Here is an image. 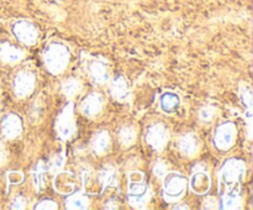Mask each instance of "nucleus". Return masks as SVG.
I'll list each match as a JSON object with an SVG mask.
<instances>
[{
	"mask_svg": "<svg viewBox=\"0 0 253 210\" xmlns=\"http://www.w3.org/2000/svg\"><path fill=\"white\" fill-rule=\"evenodd\" d=\"M103 95L96 93V91H93V93L88 94V95L83 99V101H82L81 104V111L83 113L84 116L93 118V116H96L101 110H103Z\"/></svg>",
	"mask_w": 253,
	"mask_h": 210,
	"instance_id": "11",
	"label": "nucleus"
},
{
	"mask_svg": "<svg viewBox=\"0 0 253 210\" xmlns=\"http://www.w3.org/2000/svg\"><path fill=\"white\" fill-rule=\"evenodd\" d=\"M111 145L110 135H109L108 131L103 130L99 131L94 135L93 140H91V150L94 153H96L98 156L105 155L109 151Z\"/></svg>",
	"mask_w": 253,
	"mask_h": 210,
	"instance_id": "17",
	"label": "nucleus"
},
{
	"mask_svg": "<svg viewBox=\"0 0 253 210\" xmlns=\"http://www.w3.org/2000/svg\"><path fill=\"white\" fill-rule=\"evenodd\" d=\"M169 138V131L163 123H155L146 130L145 140L153 150L162 151Z\"/></svg>",
	"mask_w": 253,
	"mask_h": 210,
	"instance_id": "7",
	"label": "nucleus"
},
{
	"mask_svg": "<svg viewBox=\"0 0 253 210\" xmlns=\"http://www.w3.org/2000/svg\"><path fill=\"white\" fill-rule=\"evenodd\" d=\"M12 34L21 43L31 46L39 40V30L32 22L27 20H19L12 26Z\"/></svg>",
	"mask_w": 253,
	"mask_h": 210,
	"instance_id": "10",
	"label": "nucleus"
},
{
	"mask_svg": "<svg viewBox=\"0 0 253 210\" xmlns=\"http://www.w3.org/2000/svg\"><path fill=\"white\" fill-rule=\"evenodd\" d=\"M221 208L224 209H239L241 208L240 190H225L221 195Z\"/></svg>",
	"mask_w": 253,
	"mask_h": 210,
	"instance_id": "20",
	"label": "nucleus"
},
{
	"mask_svg": "<svg viewBox=\"0 0 253 210\" xmlns=\"http://www.w3.org/2000/svg\"><path fill=\"white\" fill-rule=\"evenodd\" d=\"M69 59H71V53L68 47L62 42H52L43 51V62L46 68L52 74H59L66 71L69 64Z\"/></svg>",
	"mask_w": 253,
	"mask_h": 210,
	"instance_id": "1",
	"label": "nucleus"
},
{
	"mask_svg": "<svg viewBox=\"0 0 253 210\" xmlns=\"http://www.w3.org/2000/svg\"><path fill=\"white\" fill-rule=\"evenodd\" d=\"M56 130L59 138L67 141L73 136L76 131V121H74V105L73 103H68L56 120Z\"/></svg>",
	"mask_w": 253,
	"mask_h": 210,
	"instance_id": "5",
	"label": "nucleus"
},
{
	"mask_svg": "<svg viewBox=\"0 0 253 210\" xmlns=\"http://www.w3.org/2000/svg\"><path fill=\"white\" fill-rule=\"evenodd\" d=\"M82 82L78 78H68L62 83V91L67 96H74L81 93Z\"/></svg>",
	"mask_w": 253,
	"mask_h": 210,
	"instance_id": "24",
	"label": "nucleus"
},
{
	"mask_svg": "<svg viewBox=\"0 0 253 210\" xmlns=\"http://www.w3.org/2000/svg\"><path fill=\"white\" fill-rule=\"evenodd\" d=\"M150 198V190L141 172L128 174V202L135 208H143Z\"/></svg>",
	"mask_w": 253,
	"mask_h": 210,
	"instance_id": "2",
	"label": "nucleus"
},
{
	"mask_svg": "<svg viewBox=\"0 0 253 210\" xmlns=\"http://www.w3.org/2000/svg\"><path fill=\"white\" fill-rule=\"evenodd\" d=\"M98 179L104 188L118 185V172L111 166H106L99 172Z\"/></svg>",
	"mask_w": 253,
	"mask_h": 210,
	"instance_id": "19",
	"label": "nucleus"
},
{
	"mask_svg": "<svg viewBox=\"0 0 253 210\" xmlns=\"http://www.w3.org/2000/svg\"><path fill=\"white\" fill-rule=\"evenodd\" d=\"M236 126L231 121L220 124L214 132V143L220 151H226L232 147L236 140Z\"/></svg>",
	"mask_w": 253,
	"mask_h": 210,
	"instance_id": "6",
	"label": "nucleus"
},
{
	"mask_svg": "<svg viewBox=\"0 0 253 210\" xmlns=\"http://www.w3.org/2000/svg\"><path fill=\"white\" fill-rule=\"evenodd\" d=\"M110 93L118 101H127L131 95V89L125 77L116 76L110 84Z\"/></svg>",
	"mask_w": 253,
	"mask_h": 210,
	"instance_id": "14",
	"label": "nucleus"
},
{
	"mask_svg": "<svg viewBox=\"0 0 253 210\" xmlns=\"http://www.w3.org/2000/svg\"><path fill=\"white\" fill-rule=\"evenodd\" d=\"M54 188L61 194H71L74 190V175L72 173H58L54 179Z\"/></svg>",
	"mask_w": 253,
	"mask_h": 210,
	"instance_id": "18",
	"label": "nucleus"
},
{
	"mask_svg": "<svg viewBox=\"0 0 253 210\" xmlns=\"http://www.w3.org/2000/svg\"><path fill=\"white\" fill-rule=\"evenodd\" d=\"M85 69L91 81L96 84H104L110 78V72L105 59L101 57H91L85 62Z\"/></svg>",
	"mask_w": 253,
	"mask_h": 210,
	"instance_id": "8",
	"label": "nucleus"
},
{
	"mask_svg": "<svg viewBox=\"0 0 253 210\" xmlns=\"http://www.w3.org/2000/svg\"><path fill=\"white\" fill-rule=\"evenodd\" d=\"M90 173H91L90 168H88V167H85L83 170H82V177H83V183H84V185H85L86 183H88L89 178L91 177Z\"/></svg>",
	"mask_w": 253,
	"mask_h": 210,
	"instance_id": "35",
	"label": "nucleus"
},
{
	"mask_svg": "<svg viewBox=\"0 0 253 210\" xmlns=\"http://www.w3.org/2000/svg\"><path fill=\"white\" fill-rule=\"evenodd\" d=\"M9 179L11 183H20L22 179H24V175H22V173L12 172V173H10Z\"/></svg>",
	"mask_w": 253,
	"mask_h": 210,
	"instance_id": "34",
	"label": "nucleus"
},
{
	"mask_svg": "<svg viewBox=\"0 0 253 210\" xmlns=\"http://www.w3.org/2000/svg\"><path fill=\"white\" fill-rule=\"evenodd\" d=\"M25 51L20 47L14 46L9 42H2L0 43V61L4 63L14 64L24 59Z\"/></svg>",
	"mask_w": 253,
	"mask_h": 210,
	"instance_id": "15",
	"label": "nucleus"
},
{
	"mask_svg": "<svg viewBox=\"0 0 253 210\" xmlns=\"http://www.w3.org/2000/svg\"><path fill=\"white\" fill-rule=\"evenodd\" d=\"M179 96L174 93H165L161 96V109L167 114H173L179 108Z\"/></svg>",
	"mask_w": 253,
	"mask_h": 210,
	"instance_id": "21",
	"label": "nucleus"
},
{
	"mask_svg": "<svg viewBox=\"0 0 253 210\" xmlns=\"http://www.w3.org/2000/svg\"><path fill=\"white\" fill-rule=\"evenodd\" d=\"M245 163L240 160H229L220 170V180L225 190H240V182L245 174Z\"/></svg>",
	"mask_w": 253,
	"mask_h": 210,
	"instance_id": "3",
	"label": "nucleus"
},
{
	"mask_svg": "<svg viewBox=\"0 0 253 210\" xmlns=\"http://www.w3.org/2000/svg\"><path fill=\"white\" fill-rule=\"evenodd\" d=\"M26 204H27V199L25 197H22V195H17V197H15L14 199H12L11 202V209H25L26 208Z\"/></svg>",
	"mask_w": 253,
	"mask_h": 210,
	"instance_id": "30",
	"label": "nucleus"
},
{
	"mask_svg": "<svg viewBox=\"0 0 253 210\" xmlns=\"http://www.w3.org/2000/svg\"><path fill=\"white\" fill-rule=\"evenodd\" d=\"M6 161H7V151H6V148H5L2 141L0 140V167L5 165V163H6Z\"/></svg>",
	"mask_w": 253,
	"mask_h": 210,
	"instance_id": "32",
	"label": "nucleus"
},
{
	"mask_svg": "<svg viewBox=\"0 0 253 210\" xmlns=\"http://www.w3.org/2000/svg\"><path fill=\"white\" fill-rule=\"evenodd\" d=\"M203 207L204 208H207V209H216V208H219L217 207V202H216V199H214V198H208V199H205V202L203 203Z\"/></svg>",
	"mask_w": 253,
	"mask_h": 210,
	"instance_id": "33",
	"label": "nucleus"
},
{
	"mask_svg": "<svg viewBox=\"0 0 253 210\" xmlns=\"http://www.w3.org/2000/svg\"><path fill=\"white\" fill-rule=\"evenodd\" d=\"M200 119L205 123H209L212 118H214V109L210 108V106H205V108H202L199 113Z\"/></svg>",
	"mask_w": 253,
	"mask_h": 210,
	"instance_id": "31",
	"label": "nucleus"
},
{
	"mask_svg": "<svg viewBox=\"0 0 253 210\" xmlns=\"http://www.w3.org/2000/svg\"><path fill=\"white\" fill-rule=\"evenodd\" d=\"M241 99L246 108L251 111L252 106V90L249 84H242L241 85Z\"/></svg>",
	"mask_w": 253,
	"mask_h": 210,
	"instance_id": "27",
	"label": "nucleus"
},
{
	"mask_svg": "<svg viewBox=\"0 0 253 210\" xmlns=\"http://www.w3.org/2000/svg\"><path fill=\"white\" fill-rule=\"evenodd\" d=\"M63 163H64L63 153H57L51 161L47 162V167H48L49 172H56V170L61 169V168L63 167Z\"/></svg>",
	"mask_w": 253,
	"mask_h": 210,
	"instance_id": "26",
	"label": "nucleus"
},
{
	"mask_svg": "<svg viewBox=\"0 0 253 210\" xmlns=\"http://www.w3.org/2000/svg\"><path fill=\"white\" fill-rule=\"evenodd\" d=\"M167 173L168 167L167 165H166L165 161H157V162L155 163V166H153V174L157 178H160V179H163V178L167 175Z\"/></svg>",
	"mask_w": 253,
	"mask_h": 210,
	"instance_id": "28",
	"label": "nucleus"
},
{
	"mask_svg": "<svg viewBox=\"0 0 253 210\" xmlns=\"http://www.w3.org/2000/svg\"><path fill=\"white\" fill-rule=\"evenodd\" d=\"M66 207L68 209H86L89 207V198L83 193L68 194L66 199Z\"/></svg>",
	"mask_w": 253,
	"mask_h": 210,
	"instance_id": "23",
	"label": "nucleus"
},
{
	"mask_svg": "<svg viewBox=\"0 0 253 210\" xmlns=\"http://www.w3.org/2000/svg\"><path fill=\"white\" fill-rule=\"evenodd\" d=\"M36 85V76L29 69H22L17 72L14 78V91L19 98L29 96L34 91Z\"/></svg>",
	"mask_w": 253,
	"mask_h": 210,
	"instance_id": "9",
	"label": "nucleus"
},
{
	"mask_svg": "<svg viewBox=\"0 0 253 210\" xmlns=\"http://www.w3.org/2000/svg\"><path fill=\"white\" fill-rule=\"evenodd\" d=\"M178 148L182 155L187 156V157H193L199 152L200 141L195 133H185V135L180 136L178 140Z\"/></svg>",
	"mask_w": 253,
	"mask_h": 210,
	"instance_id": "13",
	"label": "nucleus"
},
{
	"mask_svg": "<svg viewBox=\"0 0 253 210\" xmlns=\"http://www.w3.org/2000/svg\"><path fill=\"white\" fill-rule=\"evenodd\" d=\"M173 209H188L187 205H180V207H178V205H174L173 207Z\"/></svg>",
	"mask_w": 253,
	"mask_h": 210,
	"instance_id": "36",
	"label": "nucleus"
},
{
	"mask_svg": "<svg viewBox=\"0 0 253 210\" xmlns=\"http://www.w3.org/2000/svg\"><path fill=\"white\" fill-rule=\"evenodd\" d=\"M188 180L179 173H167L163 178V195L168 202H177L187 192Z\"/></svg>",
	"mask_w": 253,
	"mask_h": 210,
	"instance_id": "4",
	"label": "nucleus"
},
{
	"mask_svg": "<svg viewBox=\"0 0 253 210\" xmlns=\"http://www.w3.org/2000/svg\"><path fill=\"white\" fill-rule=\"evenodd\" d=\"M46 172H48V167H47V162L46 165L44 163H39L36 165L34 170V178H35V183L37 185V189H41L42 185L44 183V174Z\"/></svg>",
	"mask_w": 253,
	"mask_h": 210,
	"instance_id": "25",
	"label": "nucleus"
},
{
	"mask_svg": "<svg viewBox=\"0 0 253 210\" xmlns=\"http://www.w3.org/2000/svg\"><path fill=\"white\" fill-rule=\"evenodd\" d=\"M190 189L198 195H203L209 190L210 188V177L207 172L204 170H199V172L193 173L192 178H190Z\"/></svg>",
	"mask_w": 253,
	"mask_h": 210,
	"instance_id": "16",
	"label": "nucleus"
},
{
	"mask_svg": "<svg viewBox=\"0 0 253 210\" xmlns=\"http://www.w3.org/2000/svg\"><path fill=\"white\" fill-rule=\"evenodd\" d=\"M0 127H1L2 135L6 138L12 140V138H16L21 135L22 121L16 114H7L2 118Z\"/></svg>",
	"mask_w": 253,
	"mask_h": 210,
	"instance_id": "12",
	"label": "nucleus"
},
{
	"mask_svg": "<svg viewBox=\"0 0 253 210\" xmlns=\"http://www.w3.org/2000/svg\"><path fill=\"white\" fill-rule=\"evenodd\" d=\"M119 141L124 147H130L137 137V130L131 125H124L118 132Z\"/></svg>",
	"mask_w": 253,
	"mask_h": 210,
	"instance_id": "22",
	"label": "nucleus"
},
{
	"mask_svg": "<svg viewBox=\"0 0 253 210\" xmlns=\"http://www.w3.org/2000/svg\"><path fill=\"white\" fill-rule=\"evenodd\" d=\"M57 208L58 205L52 199H43L37 203V205H35V209H57Z\"/></svg>",
	"mask_w": 253,
	"mask_h": 210,
	"instance_id": "29",
	"label": "nucleus"
}]
</instances>
